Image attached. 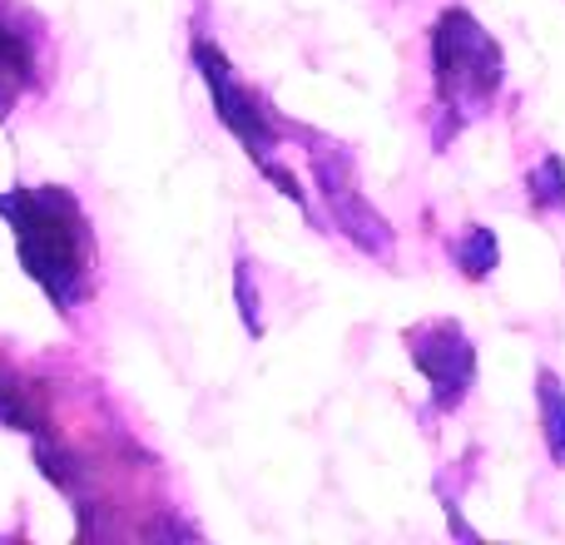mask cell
<instances>
[{
  "mask_svg": "<svg viewBox=\"0 0 565 545\" xmlns=\"http://www.w3.org/2000/svg\"><path fill=\"white\" fill-rule=\"evenodd\" d=\"M531 392H536V421H541L546 457L565 471V382L556 377V367H536Z\"/></svg>",
  "mask_w": 565,
  "mask_h": 545,
  "instance_id": "cell-8",
  "label": "cell"
},
{
  "mask_svg": "<svg viewBox=\"0 0 565 545\" xmlns=\"http://www.w3.org/2000/svg\"><path fill=\"white\" fill-rule=\"evenodd\" d=\"M298 139H302V154H308V169H312V189H318L322 209H328V228L338 238H348L362 258L372 264H397V228L387 224L377 204L362 194V179H358V154H352L342 139L332 135H318V129H302L298 125Z\"/></svg>",
  "mask_w": 565,
  "mask_h": 545,
  "instance_id": "cell-4",
  "label": "cell"
},
{
  "mask_svg": "<svg viewBox=\"0 0 565 545\" xmlns=\"http://www.w3.org/2000/svg\"><path fill=\"white\" fill-rule=\"evenodd\" d=\"M0 218L15 238L25 278L45 292L60 318L75 322L99 292V238L79 194L65 184L0 189Z\"/></svg>",
  "mask_w": 565,
  "mask_h": 545,
  "instance_id": "cell-1",
  "label": "cell"
},
{
  "mask_svg": "<svg viewBox=\"0 0 565 545\" xmlns=\"http://www.w3.org/2000/svg\"><path fill=\"white\" fill-rule=\"evenodd\" d=\"M526 204L536 209L541 218L565 214V159L556 149H546V154L526 169Z\"/></svg>",
  "mask_w": 565,
  "mask_h": 545,
  "instance_id": "cell-9",
  "label": "cell"
},
{
  "mask_svg": "<svg viewBox=\"0 0 565 545\" xmlns=\"http://www.w3.org/2000/svg\"><path fill=\"white\" fill-rule=\"evenodd\" d=\"M189 60H194L199 79H204L209 105H214L218 125H224L228 135L244 145V154L254 159V169L278 189L282 199H292L302 214H312L302 179L282 164V145L298 135V125H292V119H282L274 109V99L238 75V65L228 60V50L214 40V30L194 25V35H189Z\"/></svg>",
  "mask_w": 565,
  "mask_h": 545,
  "instance_id": "cell-3",
  "label": "cell"
},
{
  "mask_svg": "<svg viewBox=\"0 0 565 545\" xmlns=\"http://www.w3.org/2000/svg\"><path fill=\"white\" fill-rule=\"evenodd\" d=\"M427 65H431V149L447 154L471 125L497 109L507 89V45L477 20V10L447 6L427 30Z\"/></svg>",
  "mask_w": 565,
  "mask_h": 545,
  "instance_id": "cell-2",
  "label": "cell"
},
{
  "mask_svg": "<svg viewBox=\"0 0 565 545\" xmlns=\"http://www.w3.org/2000/svg\"><path fill=\"white\" fill-rule=\"evenodd\" d=\"M55 75V40L35 10L0 0V119H10L25 99H40Z\"/></svg>",
  "mask_w": 565,
  "mask_h": 545,
  "instance_id": "cell-6",
  "label": "cell"
},
{
  "mask_svg": "<svg viewBox=\"0 0 565 545\" xmlns=\"http://www.w3.org/2000/svg\"><path fill=\"white\" fill-rule=\"evenodd\" d=\"M447 254L467 282H487L491 272L501 268V238H497V228H487V224H461L457 234L447 238Z\"/></svg>",
  "mask_w": 565,
  "mask_h": 545,
  "instance_id": "cell-7",
  "label": "cell"
},
{
  "mask_svg": "<svg viewBox=\"0 0 565 545\" xmlns=\"http://www.w3.org/2000/svg\"><path fill=\"white\" fill-rule=\"evenodd\" d=\"M402 348H407V362L422 372V382H427L431 412L457 417V412L467 407L471 387H477V372H481L477 342L461 328V318L412 322V328H402Z\"/></svg>",
  "mask_w": 565,
  "mask_h": 545,
  "instance_id": "cell-5",
  "label": "cell"
},
{
  "mask_svg": "<svg viewBox=\"0 0 565 545\" xmlns=\"http://www.w3.org/2000/svg\"><path fill=\"white\" fill-rule=\"evenodd\" d=\"M234 302H238V322H244L248 338H264V332H268L264 292H258L254 258H248V254H238V258H234Z\"/></svg>",
  "mask_w": 565,
  "mask_h": 545,
  "instance_id": "cell-10",
  "label": "cell"
}]
</instances>
